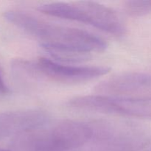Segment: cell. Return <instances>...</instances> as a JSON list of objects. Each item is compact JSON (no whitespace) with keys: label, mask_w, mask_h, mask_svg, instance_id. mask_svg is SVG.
I'll use <instances>...</instances> for the list:
<instances>
[{"label":"cell","mask_w":151,"mask_h":151,"mask_svg":"<svg viewBox=\"0 0 151 151\" xmlns=\"http://www.w3.org/2000/svg\"><path fill=\"white\" fill-rule=\"evenodd\" d=\"M98 95L137 100H151V75L139 72L117 75L94 88Z\"/></svg>","instance_id":"52a82bcc"},{"label":"cell","mask_w":151,"mask_h":151,"mask_svg":"<svg viewBox=\"0 0 151 151\" xmlns=\"http://www.w3.org/2000/svg\"><path fill=\"white\" fill-rule=\"evenodd\" d=\"M7 22L41 41V45L65 47L84 52H101L107 44L100 37L77 28L45 22L21 10L6 11Z\"/></svg>","instance_id":"6da1fadb"},{"label":"cell","mask_w":151,"mask_h":151,"mask_svg":"<svg viewBox=\"0 0 151 151\" xmlns=\"http://www.w3.org/2000/svg\"><path fill=\"white\" fill-rule=\"evenodd\" d=\"M19 67L23 72H34L62 83H81L107 75L110 68L100 66H71L64 65L45 58H40L35 63L24 60L19 61Z\"/></svg>","instance_id":"8992f818"},{"label":"cell","mask_w":151,"mask_h":151,"mask_svg":"<svg viewBox=\"0 0 151 151\" xmlns=\"http://www.w3.org/2000/svg\"><path fill=\"white\" fill-rule=\"evenodd\" d=\"M125 10L130 16H144L151 12V1H127L125 2Z\"/></svg>","instance_id":"30bf717a"},{"label":"cell","mask_w":151,"mask_h":151,"mask_svg":"<svg viewBox=\"0 0 151 151\" xmlns=\"http://www.w3.org/2000/svg\"><path fill=\"white\" fill-rule=\"evenodd\" d=\"M10 93V89L6 85L5 82L3 80L2 76L0 72V94H7Z\"/></svg>","instance_id":"8fae6325"},{"label":"cell","mask_w":151,"mask_h":151,"mask_svg":"<svg viewBox=\"0 0 151 151\" xmlns=\"http://www.w3.org/2000/svg\"><path fill=\"white\" fill-rule=\"evenodd\" d=\"M89 123L63 120L15 137L13 151H72L81 148L91 140Z\"/></svg>","instance_id":"7a4b0ae2"},{"label":"cell","mask_w":151,"mask_h":151,"mask_svg":"<svg viewBox=\"0 0 151 151\" xmlns=\"http://www.w3.org/2000/svg\"><path fill=\"white\" fill-rule=\"evenodd\" d=\"M89 125L92 130L91 147L96 151H134L150 139L146 127L134 122L100 119Z\"/></svg>","instance_id":"277c9868"},{"label":"cell","mask_w":151,"mask_h":151,"mask_svg":"<svg viewBox=\"0 0 151 151\" xmlns=\"http://www.w3.org/2000/svg\"><path fill=\"white\" fill-rule=\"evenodd\" d=\"M38 10L44 14L91 25L116 36L125 32V28L114 10L90 1L52 2L42 4Z\"/></svg>","instance_id":"3957f363"},{"label":"cell","mask_w":151,"mask_h":151,"mask_svg":"<svg viewBox=\"0 0 151 151\" xmlns=\"http://www.w3.org/2000/svg\"><path fill=\"white\" fill-rule=\"evenodd\" d=\"M0 151H11V150H6V149H1V148H0Z\"/></svg>","instance_id":"7c38bea8"},{"label":"cell","mask_w":151,"mask_h":151,"mask_svg":"<svg viewBox=\"0 0 151 151\" xmlns=\"http://www.w3.org/2000/svg\"><path fill=\"white\" fill-rule=\"evenodd\" d=\"M43 49L51 55L52 58L61 62H81L88 60L90 53L78 51L65 47H52V46L41 45Z\"/></svg>","instance_id":"9c48e42d"},{"label":"cell","mask_w":151,"mask_h":151,"mask_svg":"<svg viewBox=\"0 0 151 151\" xmlns=\"http://www.w3.org/2000/svg\"><path fill=\"white\" fill-rule=\"evenodd\" d=\"M67 105L78 110L151 120V100H137L88 95L74 97L68 101Z\"/></svg>","instance_id":"5b68a950"},{"label":"cell","mask_w":151,"mask_h":151,"mask_svg":"<svg viewBox=\"0 0 151 151\" xmlns=\"http://www.w3.org/2000/svg\"><path fill=\"white\" fill-rule=\"evenodd\" d=\"M48 115L38 110L0 113V139L19 135L47 125Z\"/></svg>","instance_id":"ba28073f"}]
</instances>
